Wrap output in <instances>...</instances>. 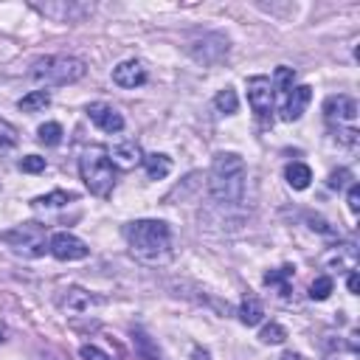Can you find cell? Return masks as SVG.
<instances>
[{
  "label": "cell",
  "mask_w": 360,
  "mask_h": 360,
  "mask_svg": "<svg viewBox=\"0 0 360 360\" xmlns=\"http://www.w3.org/2000/svg\"><path fill=\"white\" fill-rule=\"evenodd\" d=\"M248 169L236 152H217L208 174V194L219 205H236L245 197Z\"/></svg>",
  "instance_id": "6da1fadb"
},
{
  "label": "cell",
  "mask_w": 360,
  "mask_h": 360,
  "mask_svg": "<svg viewBox=\"0 0 360 360\" xmlns=\"http://www.w3.org/2000/svg\"><path fill=\"white\" fill-rule=\"evenodd\" d=\"M127 242L135 259L160 264L172 256V228L163 219H135L127 228Z\"/></svg>",
  "instance_id": "7a4b0ae2"
},
{
  "label": "cell",
  "mask_w": 360,
  "mask_h": 360,
  "mask_svg": "<svg viewBox=\"0 0 360 360\" xmlns=\"http://www.w3.org/2000/svg\"><path fill=\"white\" fill-rule=\"evenodd\" d=\"M84 73H87L84 59H79V56H65V53H51V56H39V59L31 65L28 79H31L34 84H42V87H59V84H73V82H79Z\"/></svg>",
  "instance_id": "3957f363"
},
{
  "label": "cell",
  "mask_w": 360,
  "mask_h": 360,
  "mask_svg": "<svg viewBox=\"0 0 360 360\" xmlns=\"http://www.w3.org/2000/svg\"><path fill=\"white\" fill-rule=\"evenodd\" d=\"M79 172H82V180L87 186L90 194L96 197H110L112 188H115V166L110 160V155L98 146L87 149L82 158H79Z\"/></svg>",
  "instance_id": "277c9868"
},
{
  "label": "cell",
  "mask_w": 360,
  "mask_h": 360,
  "mask_svg": "<svg viewBox=\"0 0 360 360\" xmlns=\"http://www.w3.org/2000/svg\"><path fill=\"white\" fill-rule=\"evenodd\" d=\"M0 239H3L6 245H11L14 253H20V256H25V259H37V256H42L45 248H48V236H45V231H42L37 222H22V225H17V228L0 233Z\"/></svg>",
  "instance_id": "5b68a950"
},
{
  "label": "cell",
  "mask_w": 360,
  "mask_h": 360,
  "mask_svg": "<svg viewBox=\"0 0 360 360\" xmlns=\"http://www.w3.org/2000/svg\"><path fill=\"white\" fill-rule=\"evenodd\" d=\"M188 53L200 65H217L222 56H228V39L222 34H202L188 45Z\"/></svg>",
  "instance_id": "8992f818"
},
{
  "label": "cell",
  "mask_w": 360,
  "mask_h": 360,
  "mask_svg": "<svg viewBox=\"0 0 360 360\" xmlns=\"http://www.w3.org/2000/svg\"><path fill=\"white\" fill-rule=\"evenodd\" d=\"M273 96H276L273 93V82L267 76H250L248 79V101H250L253 112L262 121H267L273 115Z\"/></svg>",
  "instance_id": "52a82bcc"
},
{
  "label": "cell",
  "mask_w": 360,
  "mask_h": 360,
  "mask_svg": "<svg viewBox=\"0 0 360 360\" xmlns=\"http://www.w3.org/2000/svg\"><path fill=\"white\" fill-rule=\"evenodd\" d=\"M48 250H51L59 262H79V259H84V256L90 253V248H87L79 236H73V233H68V231H56V233L48 239Z\"/></svg>",
  "instance_id": "ba28073f"
},
{
  "label": "cell",
  "mask_w": 360,
  "mask_h": 360,
  "mask_svg": "<svg viewBox=\"0 0 360 360\" xmlns=\"http://www.w3.org/2000/svg\"><path fill=\"white\" fill-rule=\"evenodd\" d=\"M323 115H326L329 124H354L357 101L352 96H329L323 101Z\"/></svg>",
  "instance_id": "9c48e42d"
},
{
  "label": "cell",
  "mask_w": 360,
  "mask_h": 360,
  "mask_svg": "<svg viewBox=\"0 0 360 360\" xmlns=\"http://www.w3.org/2000/svg\"><path fill=\"white\" fill-rule=\"evenodd\" d=\"M87 118H90L101 132H121V129H124V115H121L112 104H107V101H93V104L87 107Z\"/></svg>",
  "instance_id": "30bf717a"
},
{
  "label": "cell",
  "mask_w": 360,
  "mask_h": 360,
  "mask_svg": "<svg viewBox=\"0 0 360 360\" xmlns=\"http://www.w3.org/2000/svg\"><path fill=\"white\" fill-rule=\"evenodd\" d=\"M34 8L42 11L45 17L56 20V22H76V20H82L84 14L93 11V6H76V3H45V6L37 3Z\"/></svg>",
  "instance_id": "8fae6325"
},
{
  "label": "cell",
  "mask_w": 360,
  "mask_h": 360,
  "mask_svg": "<svg viewBox=\"0 0 360 360\" xmlns=\"http://www.w3.org/2000/svg\"><path fill=\"white\" fill-rule=\"evenodd\" d=\"M312 101V87L309 84H298L292 87L287 96H284V104H281V118L284 121H298L307 110V104Z\"/></svg>",
  "instance_id": "7c38bea8"
},
{
  "label": "cell",
  "mask_w": 360,
  "mask_h": 360,
  "mask_svg": "<svg viewBox=\"0 0 360 360\" xmlns=\"http://www.w3.org/2000/svg\"><path fill=\"white\" fill-rule=\"evenodd\" d=\"M112 82H115L118 87H127V90L141 87V84L146 82V68H143V62L127 59V62L115 65V68H112Z\"/></svg>",
  "instance_id": "4fadbf2b"
},
{
  "label": "cell",
  "mask_w": 360,
  "mask_h": 360,
  "mask_svg": "<svg viewBox=\"0 0 360 360\" xmlns=\"http://www.w3.org/2000/svg\"><path fill=\"white\" fill-rule=\"evenodd\" d=\"M101 304V298L98 295H93L90 290H82V287H68L65 290V295L59 298V307L62 309H68V312H76V315H82V312H90L93 307H98Z\"/></svg>",
  "instance_id": "5bb4252c"
},
{
  "label": "cell",
  "mask_w": 360,
  "mask_h": 360,
  "mask_svg": "<svg viewBox=\"0 0 360 360\" xmlns=\"http://www.w3.org/2000/svg\"><path fill=\"white\" fill-rule=\"evenodd\" d=\"M323 264L326 267H338V273H354L357 267V250L352 242H343V245H335L326 256H323Z\"/></svg>",
  "instance_id": "9a60e30c"
},
{
  "label": "cell",
  "mask_w": 360,
  "mask_h": 360,
  "mask_svg": "<svg viewBox=\"0 0 360 360\" xmlns=\"http://www.w3.org/2000/svg\"><path fill=\"white\" fill-rule=\"evenodd\" d=\"M110 160L112 166H121V169H135L138 163H143V152L135 141H124V143H115L110 152Z\"/></svg>",
  "instance_id": "2e32d148"
},
{
  "label": "cell",
  "mask_w": 360,
  "mask_h": 360,
  "mask_svg": "<svg viewBox=\"0 0 360 360\" xmlns=\"http://www.w3.org/2000/svg\"><path fill=\"white\" fill-rule=\"evenodd\" d=\"M132 346H135L138 360H163L160 349L155 346V340H152L141 326H135V329H132Z\"/></svg>",
  "instance_id": "e0dca14e"
},
{
  "label": "cell",
  "mask_w": 360,
  "mask_h": 360,
  "mask_svg": "<svg viewBox=\"0 0 360 360\" xmlns=\"http://www.w3.org/2000/svg\"><path fill=\"white\" fill-rule=\"evenodd\" d=\"M264 318V307H262V301L256 298V295H245L242 298V304H239V321L245 323V326H256L259 321Z\"/></svg>",
  "instance_id": "ac0fdd59"
},
{
  "label": "cell",
  "mask_w": 360,
  "mask_h": 360,
  "mask_svg": "<svg viewBox=\"0 0 360 360\" xmlns=\"http://www.w3.org/2000/svg\"><path fill=\"white\" fill-rule=\"evenodd\" d=\"M143 169H146V174H149L152 180H163V177L172 172V158H169V155H160V152L143 155Z\"/></svg>",
  "instance_id": "d6986e66"
},
{
  "label": "cell",
  "mask_w": 360,
  "mask_h": 360,
  "mask_svg": "<svg viewBox=\"0 0 360 360\" xmlns=\"http://www.w3.org/2000/svg\"><path fill=\"white\" fill-rule=\"evenodd\" d=\"M284 177H287V183L292 186V188H307L309 186V180H312V169L307 166V163H298V160H292V163H287V169H284Z\"/></svg>",
  "instance_id": "ffe728a7"
},
{
  "label": "cell",
  "mask_w": 360,
  "mask_h": 360,
  "mask_svg": "<svg viewBox=\"0 0 360 360\" xmlns=\"http://www.w3.org/2000/svg\"><path fill=\"white\" fill-rule=\"evenodd\" d=\"M290 278H292V267H290V264L264 273V284H267V287H278V295H284V298L290 295Z\"/></svg>",
  "instance_id": "44dd1931"
},
{
  "label": "cell",
  "mask_w": 360,
  "mask_h": 360,
  "mask_svg": "<svg viewBox=\"0 0 360 360\" xmlns=\"http://www.w3.org/2000/svg\"><path fill=\"white\" fill-rule=\"evenodd\" d=\"M214 107L222 112V115H233L239 110V96L233 87H222L217 96H214Z\"/></svg>",
  "instance_id": "7402d4cb"
},
{
  "label": "cell",
  "mask_w": 360,
  "mask_h": 360,
  "mask_svg": "<svg viewBox=\"0 0 360 360\" xmlns=\"http://www.w3.org/2000/svg\"><path fill=\"white\" fill-rule=\"evenodd\" d=\"M17 143H20V132H17V127H11L8 121L0 118V158L11 155V152L17 149Z\"/></svg>",
  "instance_id": "603a6c76"
},
{
  "label": "cell",
  "mask_w": 360,
  "mask_h": 360,
  "mask_svg": "<svg viewBox=\"0 0 360 360\" xmlns=\"http://www.w3.org/2000/svg\"><path fill=\"white\" fill-rule=\"evenodd\" d=\"M51 104V93L48 90H31L28 96L20 98V110L22 112H37V110H45Z\"/></svg>",
  "instance_id": "cb8c5ba5"
},
{
  "label": "cell",
  "mask_w": 360,
  "mask_h": 360,
  "mask_svg": "<svg viewBox=\"0 0 360 360\" xmlns=\"http://www.w3.org/2000/svg\"><path fill=\"white\" fill-rule=\"evenodd\" d=\"M292 82H295V70H292V68H287V65L276 68V76H273V93L278 90L281 96H287V93L292 90Z\"/></svg>",
  "instance_id": "d4e9b609"
},
{
  "label": "cell",
  "mask_w": 360,
  "mask_h": 360,
  "mask_svg": "<svg viewBox=\"0 0 360 360\" xmlns=\"http://www.w3.org/2000/svg\"><path fill=\"white\" fill-rule=\"evenodd\" d=\"M37 138H39V143H45V146H56V143L62 141V124H56V121L42 124V127L37 129Z\"/></svg>",
  "instance_id": "484cf974"
},
{
  "label": "cell",
  "mask_w": 360,
  "mask_h": 360,
  "mask_svg": "<svg viewBox=\"0 0 360 360\" xmlns=\"http://www.w3.org/2000/svg\"><path fill=\"white\" fill-rule=\"evenodd\" d=\"M68 200H73V194H65V191H51V194H45V197L31 200V205H34V208H62Z\"/></svg>",
  "instance_id": "4316f807"
},
{
  "label": "cell",
  "mask_w": 360,
  "mask_h": 360,
  "mask_svg": "<svg viewBox=\"0 0 360 360\" xmlns=\"http://www.w3.org/2000/svg\"><path fill=\"white\" fill-rule=\"evenodd\" d=\"M332 278L329 276H315V281L309 284V298L312 301H326L329 298V292H332Z\"/></svg>",
  "instance_id": "83f0119b"
},
{
  "label": "cell",
  "mask_w": 360,
  "mask_h": 360,
  "mask_svg": "<svg viewBox=\"0 0 360 360\" xmlns=\"http://www.w3.org/2000/svg\"><path fill=\"white\" fill-rule=\"evenodd\" d=\"M284 338H287V329H284L281 323H267V326L259 332V340H262V343H284Z\"/></svg>",
  "instance_id": "f1b7e54d"
},
{
  "label": "cell",
  "mask_w": 360,
  "mask_h": 360,
  "mask_svg": "<svg viewBox=\"0 0 360 360\" xmlns=\"http://www.w3.org/2000/svg\"><path fill=\"white\" fill-rule=\"evenodd\" d=\"M20 169H22V172H28V174L45 172V158H39V155H25V158L20 160Z\"/></svg>",
  "instance_id": "f546056e"
},
{
  "label": "cell",
  "mask_w": 360,
  "mask_h": 360,
  "mask_svg": "<svg viewBox=\"0 0 360 360\" xmlns=\"http://www.w3.org/2000/svg\"><path fill=\"white\" fill-rule=\"evenodd\" d=\"M349 180H352V172H349V169H335V172L329 174V188L340 191V188L349 186Z\"/></svg>",
  "instance_id": "4dcf8cb0"
},
{
  "label": "cell",
  "mask_w": 360,
  "mask_h": 360,
  "mask_svg": "<svg viewBox=\"0 0 360 360\" xmlns=\"http://www.w3.org/2000/svg\"><path fill=\"white\" fill-rule=\"evenodd\" d=\"M79 354L84 357V360H112L107 352H101L98 346H93V343H84L82 349H79Z\"/></svg>",
  "instance_id": "1f68e13d"
},
{
  "label": "cell",
  "mask_w": 360,
  "mask_h": 360,
  "mask_svg": "<svg viewBox=\"0 0 360 360\" xmlns=\"http://www.w3.org/2000/svg\"><path fill=\"white\" fill-rule=\"evenodd\" d=\"M343 146H349V149H354L357 146V129L354 127H349V129H338V135H335Z\"/></svg>",
  "instance_id": "d6a6232c"
},
{
  "label": "cell",
  "mask_w": 360,
  "mask_h": 360,
  "mask_svg": "<svg viewBox=\"0 0 360 360\" xmlns=\"http://www.w3.org/2000/svg\"><path fill=\"white\" fill-rule=\"evenodd\" d=\"M346 202H349V211H352V214L360 211V186H357V183H349V197H346Z\"/></svg>",
  "instance_id": "836d02e7"
},
{
  "label": "cell",
  "mask_w": 360,
  "mask_h": 360,
  "mask_svg": "<svg viewBox=\"0 0 360 360\" xmlns=\"http://www.w3.org/2000/svg\"><path fill=\"white\" fill-rule=\"evenodd\" d=\"M346 284H349V292H357V290H360V278H357V273H349V281H346Z\"/></svg>",
  "instance_id": "e575fe53"
},
{
  "label": "cell",
  "mask_w": 360,
  "mask_h": 360,
  "mask_svg": "<svg viewBox=\"0 0 360 360\" xmlns=\"http://www.w3.org/2000/svg\"><path fill=\"white\" fill-rule=\"evenodd\" d=\"M281 360H304L298 352H287V354H281Z\"/></svg>",
  "instance_id": "d590c367"
},
{
  "label": "cell",
  "mask_w": 360,
  "mask_h": 360,
  "mask_svg": "<svg viewBox=\"0 0 360 360\" xmlns=\"http://www.w3.org/2000/svg\"><path fill=\"white\" fill-rule=\"evenodd\" d=\"M0 340H3V326H0Z\"/></svg>",
  "instance_id": "8d00e7d4"
}]
</instances>
